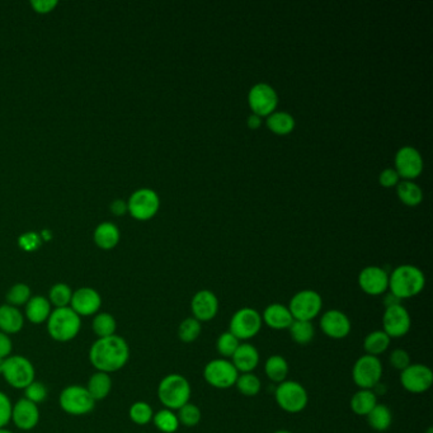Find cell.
Returning <instances> with one entry per match:
<instances>
[{
    "label": "cell",
    "instance_id": "1",
    "mask_svg": "<svg viewBox=\"0 0 433 433\" xmlns=\"http://www.w3.org/2000/svg\"><path fill=\"white\" fill-rule=\"evenodd\" d=\"M129 359V345L117 334L97 339L89 350V361L99 373H116L126 366Z\"/></svg>",
    "mask_w": 433,
    "mask_h": 433
},
{
    "label": "cell",
    "instance_id": "2",
    "mask_svg": "<svg viewBox=\"0 0 433 433\" xmlns=\"http://www.w3.org/2000/svg\"><path fill=\"white\" fill-rule=\"evenodd\" d=\"M426 286V277L412 264L397 267L389 276V290L400 300L417 296Z\"/></svg>",
    "mask_w": 433,
    "mask_h": 433
},
{
    "label": "cell",
    "instance_id": "3",
    "mask_svg": "<svg viewBox=\"0 0 433 433\" xmlns=\"http://www.w3.org/2000/svg\"><path fill=\"white\" fill-rule=\"evenodd\" d=\"M158 398L167 409L178 411L190 403V381L179 373L167 375L158 386Z\"/></svg>",
    "mask_w": 433,
    "mask_h": 433
},
{
    "label": "cell",
    "instance_id": "4",
    "mask_svg": "<svg viewBox=\"0 0 433 433\" xmlns=\"http://www.w3.org/2000/svg\"><path fill=\"white\" fill-rule=\"evenodd\" d=\"M81 328V317L70 306L54 309L48 319V334L57 342L73 341Z\"/></svg>",
    "mask_w": 433,
    "mask_h": 433
},
{
    "label": "cell",
    "instance_id": "5",
    "mask_svg": "<svg viewBox=\"0 0 433 433\" xmlns=\"http://www.w3.org/2000/svg\"><path fill=\"white\" fill-rule=\"evenodd\" d=\"M275 398L282 411L291 414L303 412L309 401L306 389L294 380H284V383L278 384L275 392Z\"/></svg>",
    "mask_w": 433,
    "mask_h": 433
},
{
    "label": "cell",
    "instance_id": "6",
    "mask_svg": "<svg viewBox=\"0 0 433 433\" xmlns=\"http://www.w3.org/2000/svg\"><path fill=\"white\" fill-rule=\"evenodd\" d=\"M61 409L70 415H85L95 409V401L87 387L70 385L65 387L59 398Z\"/></svg>",
    "mask_w": 433,
    "mask_h": 433
},
{
    "label": "cell",
    "instance_id": "7",
    "mask_svg": "<svg viewBox=\"0 0 433 433\" xmlns=\"http://www.w3.org/2000/svg\"><path fill=\"white\" fill-rule=\"evenodd\" d=\"M262 315L253 308H242L231 317L229 332L239 341L254 338L262 329Z\"/></svg>",
    "mask_w": 433,
    "mask_h": 433
},
{
    "label": "cell",
    "instance_id": "8",
    "mask_svg": "<svg viewBox=\"0 0 433 433\" xmlns=\"http://www.w3.org/2000/svg\"><path fill=\"white\" fill-rule=\"evenodd\" d=\"M287 308L294 320L312 322L322 312L323 298L314 290H303L292 296Z\"/></svg>",
    "mask_w": 433,
    "mask_h": 433
},
{
    "label": "cell",
    "instance_id": "9",
    "mask_svg": "<svg viewBox=\"0 0 433 433\" xmlns=\"http://www.w3.org/2000/svg\"><path fill=\"white\" fill-rule=\"evenodd\" d=\"M383 364L379 357L364 355L355 362L352 367V379L359 389L373 390L381 383Z\"/></svg>",
    "mask_w": 433,
    "mask_h": 433
},
{
    "label": "cell",
    "instance_id": "10",
    "mask_svg": "<svg viewBox=\"0 0 433 433\" xmlns=\"http://www.w3.org/2000/svg\"><path fill=\"white\" fill-rule=\"evenodd\" d=\"M1 375L9 385L15 389H26L34 381V367L32 362L23 356H9L4 361Z\"/></svg>",
    "mask_w": 433,
    "mask_h": 433
},
{
    "label": "cell",
    "instance_id": "11",
    "mask_svg": "<svg viewBox=\"0 0 433 433\" xmlns=\"http://www.w3.org/2000/svg\"><path fill=\"white\" fill-rule=\"evenodd\" d=\"M239 373L231 361L226 359H215L205 366L203 378L206 383L216 389H229L235 386Z\"/></svg>",
    "mask_w": 433,
    "mask_h": 433
},
{
    "label": "cell",
    "instance_id": "12",
    "mask_svg": "<svg viewBox=\"0 0 433 433\" xmlns=\"http://www.w3.org/2000/svg\"><path fill=\"white\" fill-rule=\"evenodd\" d=\"M400 384L408 393H426L433 384L432 370L422 364H411L400 373Z\"/></svg>",
    "mask_w": 433,
    "mask_h": 433
},
{
    "label": "cell",
    "instance_id": "13",
    "mask_svg": "<svg viewBox=\"0 0 433 433\" xmlns=\"http://www.w3.org/2000/svg\"><path fill=\"white\" fill-rule=\"evenodd\" d=\"M159 206H160L159 196L156 195V191L149 188L135 191L128 201V209L131 216L142 221L156 216Z\"/></svg>",
    "mask_w": 433,
    "mask_h": 433
},
{
    "label": "cell",
    "instance_id": "14",
    "mask_svg": "<svg viewBox=\"0 0 433 433\" xmlns=\"http://www.w3.org/2000/svg\"><path fill=\"white\" fill-rule=\"evenodd\" d=\"M412 319L403 305H394L385 308L383 315V331L390 338L404 337L411 331Z\"/></svg>",
    "mask_w": 433,
    "mask_h": 433
},
{
    "label": "cell",
    "instance_id": "15",
    "mask_svg": "<svg viewBox=\"0 0 433 433\" xmlns=\"http://www.w3.org/2000/svg\"><path fill=\"white\" fill-rule=\"evenodd\" d=\"M248 103L254 115L270 116L277 109L278 97L276 90L266 83H258L249 90Z\"/></svg>",
    "mask_w": 433,
    "mask_h": 433
},
{
    "label": "cell",
    "instance_id": "16",
    "mask_svg": "<svg viewBox=\"0 0 433 433\" xmlns=\"http://www.w3.org/2000/svg\"><path fill=\"white\" fill-rule=\"evenodd\" d=\"M395 170L406 181L415 179L423 170V158L420 151L412 146H404L395 156Z\"/></svg>",
    "mask_w": 433,
    "mask_h": 433
},
{
    "label": "cell",
    "instance_id": "17",
    "mask_svg": "<svg viewBox=\"0 0 433 433\" xmlns=\"http://www.w3.org/2000/svg\"><path fill=\"white\" fill-rule=\"evenodd\" d=\"M359 284L361 290L367 295L379 296L389 289V275L381 267L370 266L359 272Z\"/></svg>",
    "mask_w": 433,
    "mask_h": 433
},
{
    "label": "cell",
    "instance_id": "18",
    "mask_svg": "<svg viewBox=\"0 0 433 433\" xmlns=\"http://www.w3.org/2000/svg\"><path fill=\"white\" fill-rule=\"evenodd\" d=\"M320 329L327 337L332 339H343L351 333L352 324L345 312L338 309L325 312L320 318Z\"/></svg>",
    "mask_w": 433,
    "mask_h": 433
},
{
    "label": "cell",
    "instance_id": "19",
    "mask_svg": "<svg viewBox=\"0 0 433 433\" xmlns=\"http://www.w3.org/2000/svg\"><path fill=\"white\" fill-rule=\"evenodd\" d=\"M191 310L193 318L200 323L211 322L219 312V300L216 295L210 290H201L196 292L191 301Z\"/></svg>",
    "mask_w": 433,
    "mask_h": 433
},
{
    "label": "cell",
    "instance_id": "20",
    "mask_svg": "<svg viewBox=\"0 0 433 433\" xmlns=\"http://www.w3.org/2000/svg\"><path fill=\"white\" fill-rule=\"evenodd\" d=\"M102 306L101 295L90 287H81L73 292L70 308L79 317H90L99 312Z\"/></svg>",
    "mask_w": 433,
    "mask_h": 433
},
{
    "label": "cell",
    "instance_id": "21",
    "mask_svg": "<svg viewBox=\"0 0 433 433\" xmlns=\"http://www.w3.org/2000/svg\"><path fill=\"white\" fill-rule=\"evenodd\" d=\"M12 420L20 429H34L40 420L39 406L25 398L18 400L12 408Z\"/></svg>",
    "mask_w": 433,
    "mask_h": 433
},
{
    "label": "cell",
    "instance_id": "22",
    "mask_svg": "<svg viewBox=\"0 0 433 433\" xmlns=\"http://www.w3.org/2000/svg\"><path fill=\"white\" fill-rule=\"evenodd\" d=\"M259 352L251 343H240L231 357V364L239 373H253L259 365Z\"/></svg>",
    "mask_w": 433,
    "mask_h": 433
},
{
    "label": "cell",
    "instance_id": "23",
    "mask_svg": "<svg viewBox=\"0 0 433 433\" xmlns=\"http://www.w3.org/2000/svg\"><path fill=\"white\" fill-rule=\"evenodd\" d=\"M262 322L271 329L284 331V329H289V327L294 322V318L287 306L281 304H271L264 309Z\"/></svg>",
    "mask_w": 433,
    "mask_h": 433
},
{
    "label": "cell",
    "instance_id": "24",
    "mask_svg": "<svg viewBox=\"0 0 433 433\" xmlns=\"http://www.w3.org/2000/svg\"><path fill=\"white\" fill-rule=\"evenodd\" d=\"M25 325V317L18 308L12 305H0V332L17 334Z\"/></svg>",
    "mask_w": 433,
    "mask_h": 433
},
{
    "label": "cell",
    "instance_id": "25",
    "mask_svg": "<svg viewBox=\"0 0 433 433\" xmlns=\"http://www.w3.org/2000/svg\"><path fill=\"white\" fill-rule=\"evenodd\" d=\"M51 306L48 298L43 296H32L26 304V318L32 324H42L48 322L51 314Z\"/></svg>",
    "mask_w": 433,
    "mask_h": 433
},
{
    "label": "cell",
    "instance_id": "26",
    "mask_svg": "<svg viewBox=\"0 0 433 433\" xmlns=\"http://www.w3.org/2000/svg\"><path fill=\"white\" fill-rule=\"evenodd\" d=\"M376 404H378V395L373 393V390L367 389H359L357 393L353 394L350 403L353 413L361 417H366Z\"/></svg>",
    "mask_w": 433,
    "mask_h": 433
},
{
    "label": "cell",
    "instance_id": "27",
    "mask_svg": "<svg viewBox=\"0 0 433 433\" xmlns=\"http://www.w3.org/2000/svg\"><path fill=\"white\" fill-rule=\"evenodd\" d=\"M369 426L376 432H385L393 423L392 409L385 404H376L373 411L366 415Z\"/></svg>",
    "mask_w": 433,
    "mask_h": 433
},
{
    "label": "cell",
    "instance_id": "28",
    "mask_svg": "<svg viewBox=\"0 0 433 433\" xmlns=\"http://www.w3.org/2000/svg\"><path fill=\"white\" fill-rule=\"evenodd\" d=\"M95 242L102 249H112L120 242V231L112 223H102L95 231Z\"/></svg>",
    "mask_w": 433,
    "mask_h": 433
},
{
    "label": "cell",
    "instance_id": "29",
    "mask_svg": "<svg viewBox=\"0 0 433 433\" xmlns=\"http://www.w3.org/2000/svg\"><path fill=\"white\" fill-rule=\"evenodd\" d=\"M87 390L95 401L106 399L112 390V380L109 373L99 371L93 373L89 379Z\"/></svg>",
    "mask_w": 433,
    "mask_h": 433
},
{
    "label": "cell",
    "instance_id": "30",
    "mask_svg": "<svg viewBox=\"0 0 433 433\" xmlns=\"http://www.w3.org/2000/svg\"><path fill=\"white\" fill-rule=\"evenodd\" d=\"M264 373L267 378L275 384H281L284 380H287L289 375V364L282 356L273 355L268 357L264 364Z\"/></svg>",
    "mask_w": 433,
    "mask_h": 433
},
{
    "label": "cell",
    "instance_id": "31",
    "mask_svg": "<svg viewBox=\"0 0 433 433\" xmlns=\"http://www.w3.org/2000/svg\"><path fill=\"white\" fill-rule=\"evenodd\" d=\"M390 342H392V338L384 331H373L366 336L365 341H364V350H365L366 355L378 357L379 355H383L387 351V348L390 347Z\"/></svg>",
    "mask_w": 433,
    "mask_h": 433
},
{
    "label": "cell",
    "instance_id": "32",
    "mask_svg": "<svg viewBox=\"0 0 433 433\" xmlns=\"http://www.w3.org/2000/svg\"><path fill=\"white\" fill-rule=\"evenodd\" d=\"M267 128L276 135H287L295 129V118L284 111L273 112L267 118Z\"/></svg>",
    "mask_w": 433,
    "mask_h": 433
},
{
    "label": "cell",
    "instance_id": "33",
    "mask_svg": "<svg viewBox=\"0 0 433 433\" xmlns=\"http://www.w3.org/2000/svg\"><path fill=\"white\" fill-rule=\"evenodd\" d=\"M289 332L292 341L301 345H309L315 336V329L312 322H303V320H294L289 327Z\"/></svg>",
    "mask_w": 433,
    "mask_h": 433
},
{
    "label": "cell",
    "instance_id": "34",
    "mask_svg": "<svg viewBox=\"0 0 433 433\" xmlns=\"http://www.w3.org/2000/svg\"><path fill=\"white\" fill-rule=\"evenodd\" d=\"M397 193L400 201L408 206H418L423 200V192L420 186L412 181H403L397 184Z\"/></svg>",
    "mask_w": 433,
    "mask_h": 433
},
{
    "label": "cell",
    "instance_id": "35",
    "mask_svg": "<svg viewBox=\"0 0 433 433\" xmlns=\"http://www.w3.org/2000/svg\"><path fill=\"white\" fill-rule=\"evenodd\" d=\"M92 328L98 338H106L116 334L117 323L114 315H111L109 312H99L93 319Z\"/></svg>",
    "mask_w": 433,
    "mask_h": 433
},
{
    "label": "cell",
    "instance_id": "36",
    "mask_svg": "<svg viewBox=\"0 0 433 433\" xmlns=\"http://www.w3.org/2000/svg\"><path fill=\"white\" fill-rule=\"evenodd\" d=\"M153 422L159 431L164 433H174L179 427L177 414L170 409H160L153 417Z\"/></svg>",
    "mask_w": 433,
    "mask_h": 433
},
{
    "label": "cell",
    "instance_id": "37",
    "mask_svg": "<svg viewBox=\"0 0 433 433\" xmlns=\"http://www.w3.org/2000/svg\"><path fill=\"white\" fill-rule=\"evenodd\" d=\"M239 393L245 397H256L261 392V380L253 373H239L235 383Z\"/></svg>",
    "mask_w": 433,
    "mask_h": 433
},
{
    "label": "cell",
    "instance_id": "38",
    "mask_svg": "<svg viewBox=\"0 0 433 433\" xmlns=\"http://www.w3.org/2000/svg\"><path fill=\"white\" fill-rule=\"evenodd\" d=\"M202 331V325L197 319L191 317L182 320V323L178 327V337L183 343H192L197 341Z\"/></svg>",
    "mask_w": 433,
    "mask_h": 433
},
{
    "label": "cell",
    "instance_id": "39",
    "mask_svg": "<svg viewBox=\"0 0 433 433\" xmlns=\"http://www.w3.org/2000/svg\"><path fill=\"white\" fill-rule=\"evenodd\" d=\"M73 298V291L67 284H56L51 287L48 294L50 304L54 305L55 309L68 308Z\"/></svg>",
    "mask_w": 433,
    "mask_h": 433
},
{
    "label": "cell",
    "instance_id": "40",
    "mask_svg": "<svg viewBox=\"0 0 433 433\" xmlns=\"http://www.w3.org/2000/svg\"><path fill=\"white\" fill-rule=\"evenodd\" d=\"M130 420H132L135 425L139 426H146L153 420L154 412L153 408L145 403V401H136L132 406H130L129 411Z\"/></svg>",
    "mask_w": 433,
    "mask_h": 433
},
{
    "label": "cell",
    "instance_id": "41",
    "mask_svg": "<svg viewBox=\"0 0 433 433\" xmlns=\"http://www.w3.org/2000/svg\"><path fill=\"white\" fill-rule=\"evenodd\" d=\"M31 295V289L26 284H15L9 289L7 294V304L18 308L22 305L27 304Z\"/></svg>",
    "mask_w": 433,
    "mask_h": 433
},
{
    "label": "cell",
    "instance_id": "42",
    "mask_svg": "<svg viewBox=\"0 0 433 433\" xmlns=\"http://www.w3.org/2000/svg\"><path fill=\"white\" fill-rule=\"evenodd\" d=\"M178 420L179 425H183L186 427H195L200 423L201 420V409L192 403L184 404L182 408L178 409Z\"/></svg>",
    "mask_w": 433,
    "mask_h": 433
},
{
    "label": "cell",
    "instance_id": "43",
    "mask_svg": "<svg viewBox=\"0 0 433 433\" xmlns=\"http://www.w3.org/2000/svg\"><path fill=\"white\" fill-rule=\"evenodd\" d=\"M239 345H240V341H239L234 334H231V333L228 331V332L223 333V334L217 338V352L220 353L224 359H229V357L231 359L233 355L237 351Z\"/></svg>",
    "mask_w": 433,
    "mask_h": 433
},
{
    "label": "cell",
    "instance_id": "44",
    "mask_svg": "<svg viewBox=\"0 0 433 433\" xmlns=\"http://www.w3.org/2000/svg\"><path fill=\"white\" fill-rule=\"evenodd\" d=\"M48 398V387L42 383L34 381L25 389V399L32 401L34 404H40Z\"/></svg>",
    "mask_w": 433,
    "mask_h": 433
},
{
    "label": "cell",
    "instance_id": "45",
    "mask_svg": "<svg viewBox=\"0 0 433 433\" xmlns=\"http://www.w3.org/2000/svg\"><path fill=\"white\" fill-rule=\"evenodd\" d=\"M389 362L395 370L401 373L403 370H406L408 366L411 365V356H409V353L406 352V350L395 348L389 356Z\"/></svg>",
    "mask_w": 433,
    "mask_h": 433
},
{
    "label": "cell",
    "instance_id": "46",
    "mask_svg": "<svg viewBox=\"0 0 433 433\" xmlns=\"http://www.w3.org/2000/svg\"><path fill=\"white\" fill-rule=\"evenodd\" d=\"M12 401L7 395L0 392V428H6L12 420Z\"/></svg>",
    "mask_w": 433,
    "mask_h": 433
},
{
    "label": "cell",
    "instance_id": "47",
    "mask_svg": "<svg viewBox=\"0 0 433 433\" xmlns=\"http://www.w3.org/2000/svg\"><path fill=\"white\" fill-rule=\"evenodd\" d=\"M41 245V238L36 233H26L20 238V247L25 251H36Z\"/></svg>",
    "mask_w": 433,
    "mask_h": 433
},
{
    "label": "cell",
    "instance_id": "48",
    "mask_svg": "<svg viewBox=\"0 0 433 433\" xmlns=\"http://www.w3.org/2000/svg\"><path fill=\"white\" fill-rule=\"evenodd\" d=\"M399 174L393 168H386L380 173L379 182L383 187L390 188L399 183Z\"/></svg>",
    "mask_w": 433,
    "mask_h": 433
},
{
    "label": "cell",
    "instance_id": "49",
    "mask_svg": "<svg viewBox=\"0 0 433 433\" xmlns=\"http://www.w3.org/2000/svg\"><path fill=\"white\" fill-rule=\"evenodd\" d=\"M31 6L37 13H50L57 6V0H32Z\"/></svg>",
    "mask_w": 433,
    "mask_h": 433
},
{
    "label": "cell",
    "instance_id": "50",
    "mask_svg": "<svg viewBox=\"0 0 433 433\" xmlns=\"http://www.w3.org/2000/svg\"><path fill=\"white\" fill-rule=\"evenodd\" d=\"M13 350V343L6 333L0 332V359H8Z\"/></svg>",
    "mask_w": 433,
    "mask_h": 433
},
{
    "label": "cell",
    "instance_id": "51",
    "mask_svg": "<svg viewBox=\"0 0 433 433\" xmlns=\"http://www.w3.org/2000/svg\"><path fill=\"white\" fill-rule=\"evenodd\" d=\"M111 211L117 216H122V215L126 214V211H129L128 202H125L123 200H116L111 203Z\"/></svg>",
    "mask_w": 433,
    "mask_h": 433
},
{
    "label": "cell",
    "instance_id": "52",
    "mask_svg": "<svg viewBox=\"0 0 433 433\" xmlns=\"http://www.w3.org/2000/svg\"><path fill=\"white\" fill-rule=\"evenodd\" d=\"M247 125H248V128H249V129L256 130L258 129V128H261V125H262V120H261V117H259V116L254 115V114H253V115L248 117V120H247Z\"/></svg>",
    "mask_w": 433,
    "mask_h": 433
},
{
    "label": "cell",
    "instance_id": "53",
    "mask_svg": "<svg viewBox=\"0 0 433 433\" xmlns=\"http://www.w3.org/2000/svg\"><path fill=\"white\" fill-rule=\"evenodd\" d=\"M399 304H401V300L397 298V296L393 295L392 292H389V294L386 295L385 298H384V305H385V308H389V306H394V305Z\"/></svg>",
    "mask_w": 433,
    "mask_h": 433
},
{
    "label": "cell",
    "instance_id": "54",
    "mask_svg": "<svg viewBox=\"0 0 433 433\" xmlns=\"http://www.w3.org/2000/svg\"><path fill=\"white\" fill-rule=\"evenodd\" d=\"M4 359H0V375L3 373V369H4Z\"/></svg>",
    "mask_w": 433,
    "mask_h": 433
},
{
    "label": "cell",
    "instance_id": "55",
    "mask_svg": "<svg viewBox=\"0 0 433 433\" xmlns=\"http://www.w3.org/2000/svg\"><path fill=\"white\" fill-rule=\"evenodd\" d=\"M273 433H294V432H291V431H287V429H278V431H276V432H273Z\"/></svg>",
    "mask_w": 433,
    "mask_h": 433
},
{
    "label": "cell",
    "instance_id": "56",
    "mask_svg": "<svg viewBox=\"0 0 433 433\" xmlns=\"http://www.w3.org/2000/svg\"><path fill=\"white\" fill-rule=\"evenodd\" d=\"M0 433H13V432H11L9 429H6V428H0Z\"/></svg>",
    "mask_w": 433,
    "mask_h": 433
},
{
    "label": "cell",
    "instance_id": "57",
    "mask_svg": "<svg viewBox=\"0 0 433 433\" xmlns=\"http://www.w3.org/2000/svg\"><path fill=\"white\" fill-rule=\"evenodd\" d=\"M427 433H433V428H432V427H429V428H428V429H427Z\"/></svg>",
    "mask_w": 433,
    "mask_h": 433
}]
</instances>
